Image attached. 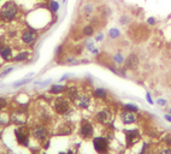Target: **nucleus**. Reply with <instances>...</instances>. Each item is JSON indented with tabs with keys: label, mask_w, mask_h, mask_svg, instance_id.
Segmentation results:
<instances>
[{
	"label": "nucleus",
	"mask_w": 171,
	"mask_h": 154,
	"mask_svg": "<svg viewBox=\"0 0 171 154\" xmlns=\"http://www.w3.org/2000/svg\"><path fill=\"white\" fill-rule=\"evenodd\" d=\"M125 134V142H127V147H131L141 139V134L137 129H129L124 130Z\"/></svg>",
	"instance_id": "9d476101"
},
{
	"label": "nucleus",
	"mask_w": 171,
	"mask_h": 154,
	"mask_svg": "<svg viewBox=\"0 0 171 154\" xmlns=\"http://www.w3.org/2000/svg\"><path fill=\"white\" fill-rule=\"evenodd\" d=\"M74 104L80 110H88L92 105V98L87 93H80L76 98V100L74 101Z\"/></svg>",
	"instance_id": "39448f33"
},
{
	"label": "nucleus",
	"mask_w": 171,
	"mask_h": 154,
	"mask_svg": "<svg viewBox=\"0 0 171 154\" xmlns=\"http://www.w3.org/2000/svg\"><path fill=\"white\" fill-rule=\"evenodd\" d=\"M164 118H165L168 122L171 123V114H165V116H164Z\"/></svg>",
	"instance_id": "e433bc0d"
},
{
	"label": "nucleus",
	"mask_w": 171,
	"mask_h": 154,
	"mask_svg": "<svg viewBox=\"0 0 171 154\" xmlns=\"http://www.w3.org/2000/svg\"><path fill=\"white\" fill-rule=\"evenodd\" d=\"M94 33H95V26L93 24H87V25H84L82 28V35L87 36V38L94 35Z\"/></svg>",
	"instance_id": "aec40b11"
},
{
	"label": "nucleus",
	"mask_w": 171,
	"mask_h": 154,
	"mask_svg": "<svg viewBox=\"0 0 171 154\" xmlns=\"http://www.w3.org/2000/svg\"><path fill=\"white\" fill-rule=\"evenodd\" d=\"M63 1H64V3H66V0H63Z\"/></svg>",
	"instance_id": "79ce46f5"
},
{
	"label": "nucleus",
	"mask_w": 171,
	"mask_h": 154,
	"mask_svg": "<svg viewBox=\"0 0 171 154\" xmlns=\"http://www.w3.org/2000/svg\"><path fill=\"white\" fill-rule=\"evenodd\" d=\"M119 118H121V122L124 124V125H130V124H135L137 122V116L135 112H130V111H127V110H123L119 114Z\"/></svg>",
	"instance_id": "9b49d317"
},
{
	"label": "nucleus",
	"mask_w": 171,
	"mask_h": 154,
	"mask_svg": "<svg viewBox=\"0 0 171 154\" xmlns=\"http://www.w3.org/2000/svg\"><path fill=\"white\" fill-rule=\"evenodd\" d=\"M18 15H20V6L13 0H7L0 7V18L5 23H11L16 21Z\"/></svg>",
	"instance_id": "f257e3e1"
},
{
	"label": "nucleus",
	"mask_w": 171,
	"mask_h": 154,
	"mask_svg": "<svg viewBox=\"0 0 171 154\" xmlns=\"http://www.w3.org/2000/svg\"><path fill=\"white\" fill-rule=\"evenodd\" d=\"M86 47H87L89 51H92V49L94 48V42H93V41H89V42L86 45Z\"/></svg>",
	"instance_id": "72a5a7b5"
},
{
	"label": "nucleus",
	"mask_w": 171,
	"mask_h": 154,
	"mask_svg": "<svg viewBox=\"0 0 171 154\" xmlns=\"http://www.w3.org/2000/svg\"><path fill=\"white\" fill-rule=\"evenodd\" d=\"M130 22H131V18H130L129 15L123 13V15L119 17V24H122V25H127V24H129Z\"/></svg>",
	"instance_id": "393cba45"
},
{
	"label": "nucleus",
	"mask_w": 171,
	"mask_h": 154,
	"mask_svg": "<svg viewBox=\"0 0 171 154\" xmlns=\"http://www.w3.org/2000/svg\"><path fill=\"white\" fill-rule=\"evenodd\" d=\"M168 146H171V135H168V140H166Z\"/></svg>",
	"instance_id": "4c0bfd02"
},
{
	"label": "nucleus",
	"mask_w": 171,
	"mask_h": 154,
	"mask_svg": "<svg viewBox=\"0 0 171 154\" xmlns=\"http://www.w3.org/2000/svg\"><path fill=\"white\" fill-rule=\"evenodd\" d=\"M157 104H158L159 106H165V105H166V100H165V99H158V100H157Z\"/></svg>",
	"instance_id": "473e14b6"
},
{
	"label": "nucleus",
	"mask_w": 171,
	"mask_h": 154,
	"mask_svg": "<svg viewBox=\"0 0 171 154\" xmlns=\"http://www.w3.org/2000/svg\"><path fill=\"white\" fill-rule=\"evenodd\" d=\"M80 11H81V15H82L84 18H91V17L94 15L95 5H94L92 1H87V3L82 4Z\"/></svg>",
	"instance_id": "f8f14e48"
},
{
	"label": "nucleus",
	"mask_w": 171,
	"mask_h": 154,
	"mask_svg": "<svg viewBox=\"0 0 171 154\" xmlns=\"http://www.w3.org/2000/svg\"><path fill=\"white\" fill-rule=\"evenodd\" d=\"M95 121L99 123V124H101V125H107L111 121H112V113L111 111L109 110V108H103V110L100 111H98L95 113Z\"/></svg>",
	"instance_id": "1a4fd4ad"
},
{
	"label": "nucleus",
	"mask_w": 171,
	"mask_h": 154,
	"mask_svg": "<svg viewBox=\"0 0 171 154\" xmlns=\"http://www.w3.org/2000/svg\"><path fill=\"white\" fill-rule=\"evenodd\" d=\"M53 111L59 116H68L73 112V107H71V101L66 96H58L54 99L52 104Z\"/></svg>",
	"instance_id": "f03ea898"
},
{
	"label": "nucleus",
	"mask_w": 171,
	"mask_h": 154,
	"mask_svg": "<svg viewBox=\"0 0 171 154\" xmlns=\"http://www.w3.org/2000/svg\"><path fill=\"white\" fill-rule=\"evenodd\" d=\"M31 135L35 140H38L40 142H43L45 140L47 139V135H48V130L45 125L42 124H36L33 126L31 129Z\"/></svg>",
	"instance_id": "0eeeda50"
},
{
	"label": "nucleus",
	"mask_w": 171,
	"mask_h": 154,
	"mask_svg": "<svg viewBox=\"0 0 171 154\" xmlns=\"http://www.w3.org/2000/svg\"><path fill=\"white\" fill-rule=\"evenodd\" d=\"M29 82H30V79H23V81H20V82L13 83V86H15V87H20V86H24V84H27V83H29Z\"/></svg>",
	"instance_id": "c756f323"
},
{
	"label": "nucleus",
	"mask_w": 171,
	"mask_h": 154,
	"mask_svg": "<svg viewBox=\"0 0 171 154\" xmlns=\"http://www.w3.org/2000/svg\"><path fill=\"white\" fill-rule=\"evenodd\" d=\"M7 106V100L5 98H3V96H0V111L1 110H4V108Z\"/></svg>",
	"instance_id": "cd10ccee"
},
{
	"label": "nucleus",
	"mask_w": 171,
	"mask_h": 154,
	"mask_svg": "<svg viewBox=\"0 0 171 154\" xmlns=\"http://www.w3.org/2000/svg\"><path fill=\"white\" fill-rule=\"evenodd\" d=\"M1 22H3V21H1V18H0V23H1Z\"/></svg>",
	"instance_id": "a19ab883"
},
{
	"label": "nucleus",
	"mask_w": 171,
	"mask_h": 154,
	"mask_svg": "<svg viewBox=\"0 0 171 154\" xmlns=\"http://www.w3.org/2000/svg\"><path fill=\"white\" fill-rule=\"evenodd\" d=\"M48 10L51 13H57L59 11V8H60V4L57 1V0H48Z\"/></svg>",
	"instance_id": "6ab92c4d"
},
{
	"label": "nucleus",
	"mask_w": 171,
	"mask_h": 154,
	"mask_svg": "<svg viewBox=\"0 0 171 154\" xmlns=\"http://www.w3.org/2000/svg\"><path fill=\"white\" fill-rule=\"evenodd\" d=\"M16 140L22 146H28L29 144V130L25 126H20V128L15 129Z\"/></svg>",
	"instance_id": "6e6552de"
},
{
	"label": "nucleus",
	"mask_w": 171,
	"mask_h": 154,
	"mask_svg": "<svg viewBox=\"0 0 171 154\" xmlns=\"http://www.w3.org/2000/svg\"><path fill=\"white\" fill-rule=\"evenodd\" d=\"M124 65H125V69H129V70H135L137 66H139V58L135 53H131L129 54V57L125 59L124 61Z\"/></svg>",
	"instance_id": "ddd939ff"
},
{
	"label": "nucleus",
	"mask_w": 171,
	"mask_h": 154,
	"mask_svg": "<svg viewBox=\"0 0 171 154\" xmlns=\"http://www.w3.org/2000/svg\"><path fill=\"white\" fill-rule=\"evenodd\" d=\"M123 110H127V111H130V112L137 113L139 112V107L136 105H134V104H125L123 106Z\"/></svg>",
	"instance_id": "a878e982"
},
{
	"label": "nucleus",
	"mask_w": 171,
	"mask_h": 154,
	"mask_svg": "<svg viewBox=\"0 0 171 154\" xmlns=\"http://www.w3.org/2000/svg\"><path fill=\"white\" fill-rule=\"evenodd\" d=\"M112 60L116 63V64L121 65V64H123V63L125 61V58H124V56H123L121 52H116L113 54V57H112Z\"/></svg>",
	"instance_id": "b1692460"
},
{
	"label": "nucleus",
	"mask_w": 171,
	"mask_h": 154,
	"mask_svg": "<svg viewBox=\"0 0 171 154\" xmlns=\"http://www.w3.org/2000/svg\"><path fill=\"white\" fill-rule=\"evenodd\" d=\"M0 3H1V0H0Z\"/></svg>",
	"instance_id": "c03bdc74"
},
{
	"label": "nucleus",
	"mask_w": 171,
	"mask_h": 154,
	"mask_svg": "<svg viewBox=\"0 0 171 154\" xmlns=\"http://www.w3.org/2000/svg\"><path fill=\"white\" fill-rule=\"evenodd\" d=\"M146 99H147L148 104H151V105H153V104H154V101L152 100V96H151V94H149V93H146Z\"/></svg>",
	"instance_id": "f704fd0d"
},
{
	"label": "nucleus",
	"mask_w": 171,
	"mask_h": 154,
	"mask_svg": "<svg viewBox=\"0 0 171 154\" xmlns=\"http://www.w3.org/2000/svg\"><path fill=\"white\" fill-rule=\"evenodd\" d=\"M11 71H13V68H7L5 71H3L1 74H0V76H1V77H5L6 75H8V74H10Z\"/></svg>",
	"instance_id": "7c9ffc66"
},
{
	"label": "nucleus",
	"mask_w": 171,
	"mask_h": 154,
	"mask_svg": "<svg viewBox=\"0 0 171 154\" xmlns=\"http://www.w3.org/2000/svg\"><path fill=\"white\" fill-rule=\"evenodd\" d=\"M59 154H65V153H59Z\"/></svg>",
	"instance_id": "37998d69"
},
{
	"label": "nucleus",
	"mask_w": 171,
	"mask_h": 154,
	"mask_svg": "<svg viewBox=\"0 0 171 154\" xmlns=\"http://www.w3.org/2000/svg\"><path fill=\"white\" fill-rule=\"evenodd\" d=\"M93 146L94 149L99 153V154H107L109 153V141L106 137L103 136H98L93 139Z\"/></svg>",
	"instance_id": "423d86ee"
},
{
	"label": "nucleus",
	"mask_w": 171,
	"mask_h": 154,
	"mask_svg": "<svg viewBox=\"0 0 171 154\" xmlns=\"http://www.w3.org/2000/svg\"><path fill=\"white\" fill-rule=\"evenodd\" d=\"M146 23L148 24V25H156L157 24V20H156V18L154 17H148L147 18V21H146Z\"/></svg>",
	"instance_id": "c85d7f7f"
},
{
	"label": "nucleus",
	"mask_w": 171,
	"mask_h": 154,
	"mask_svg": "<svg viewBox=\"0 0 171 154\" xmlns=\"http://www.w3.org/2000/svg\"><path fill=\"white\" fill-rule=\"evenodd\" d=\"M66 90V86H63V84H53L50 89H48V93L52 95H60L63 93H65Z\"/></svg>",
	"instance_id": "2eb2a0df"
},
{
	"label": "nucleus",
	"mask_w": 171,
	"mask_h": 154,
	"mask_svg": "<svg viewBox=\"0 0 171 154\" xmlns=\"http://www.w3.org/2000/svg\"><path fill=\"white\" fill-rule=\"evenodd\" d=\"M6 122H7V119H6V117H3V116H0V124H6Z\"/></svg>",
	"instance_id": "c9c22d12"
},
{
	"label": "nucleus",
	"mask_w": 171,
	"mask_h": 154,
	"mask_svg": "<svg viewBox=\"0 0 171 154\" xmlns=\"http://www.w3.org/2000/svg\"><path fill=\"white\" fill-rule=\"evenodd\" d=\"M100 13H99V16H100L101 18H107V17H110L111 16V13H112V10L111 8L107 6V5H104V6H101L100 7Z\"/></svg>",
	"instance_id": "4be33fe9"
},
{
	"label": "nucleus",
	"mask_w": 171,
	"mask_h": 154,
	"mask_svg": "<svg viewBox=\"0 0 171 154\" xmlns=\"http://www.w3.org/2000/svg\"><path fill=\"white\" fill-rule=\"evenodd\" d=\"M104 40V34L103 33H99L96 36H95V41L96 42H100V41H103Z\"/></svg>",
	"instance_id": "2f4dec72"
},
{
	"label": "nucleus",
	"mask_w": 171,
	"mask_h": 154,
	"mask_svg": "<svg viewBox=\"0 0 171 154\" xmlns=\"http://www.w3.org/2000/svg\"><path fill=\"white\" fill-rule=\"evenodd\" d=\"M28 58H29V52L28 51H22L17 54L16 57H13V60L16 63H21V61H25Z\"/></svg>",
	"instance_id": "412c9836"
},
{
	"label": "nucleus",
	"mask_w": 171,
	"mask_h": 154,
	"mask_svg": "<svg viewBox=\"0 0 171 154\" xmlns=\"http://www.w3.org/2000/svg\"><path fill=\"white\" fill-rule=\"evenodd\" d=\"M21 40L24 45H27V46H31V45H34L35 41L38 40V31L34 28H31V26L25 28L21 33Z\"/></svg>",
	"instance_id": "7ed1b4c3"
},
{
	"label": "nucleus",
	"mask_w": 171,
	"mask_h": 154,
	"mask_svg": "<svg viewBox=\"0 0 171 154\" xmlns=\"http://www.w3.org/2000/svg\"><path fill=\"white\" fill-rule=\"evenodd\" d=\"M121 35H122V33H121V30H119L118 28H111V29L109 30V38L112 39V40L119 39Z\"/></svg>",
	"instance_id": "5701e85b"
},
{
	"label": "nucleus",
	"mask_w": 171,
	"mask_h": 154,
	"mask_svg": "<svg viewBox=\"0 0 171 154\" xmlns=\"http://www.w3.org/2000/svg\"><path fill=\"white\" fill-rule=\"evenodd\" d=\"M169 114H171V108H169Z\"/></svg>",
	"instance_id": "58836bf2"
},
{
	"label": "nucleus",
	"mask_w": 171,
	"mask_h": 154,
	"mask_svg": "<svg viewBox=\"0 0 171 154\" xmlns=\"http://www.w3.org/2000/svg\"><path fill=\"white\" fill-rule=\"evenodd\" d=\"M0 57L4 60H8L12 57V48L10 46H1L0 47Z\"/></svg>",
	"instance_id": "dca6fc26"
},
{
	"label": "nucleus",
	"mask_w": 171,
	"mask_h": 154,
	"mask_svg": "<svg viewBox=\"0 0 171 154\" xmlns=\"http://www.w3.org/2000/svg\"><path fill=\"white\" fill-rule=\"evenodd\" d=\"M93 96L95 99H100V100H105L107 98V90L105 88H95L93 92Z\"/></svg>",
	"instance_id": "a211bd4d"
},
{
	"label": "nucleus",
	"mask_w": 171,
	"mask_h": 154,
	"mask_svg": "<svg viewBox=\"0 0 171 154\" xmlns=\"http://www.w3.org/2000/svg\"><path fill=\"white\" fill-rule=\"evenodd\" d=\"M73 132V126H71L70 123H65L59 126V130L57 131V135H61V136H64V135H70Z\"/></svg>",
	"instance_id": "f3484780"
},
{
	"label": "nucleus",
	"mask_w": 171,
	"mask_h": 154,
	"mask_svg": "<svg viewBox=\"0 0 171 154\" xmlns=\"http://www.w3.org/2000/svg\"><path fill=\"white\" fill-rule=\"evenodd\" d=\"M80 94V90L77 87L75 86H71V87H66V90H65V96L69 99L71 102H74L76 100L77 95Z\"/></svg>",
	"instance_id": "4468645a"
},
{
	"label": "nucleus",
	"mask_w": 171,
	"mask_h": 154,
	"mask_svg": "<svg viewBox=\"0 0 171 154\" xmlns=\"http://www.w3.org/2000/svg\"><path fill=\"white\" fill-rule=\"evenodd\" d=\"M78 134L82 139H91L93 137L94 134V126L93 124L87 121V119H82L80 124V129H78Z\"/></svg>",
	"instance_id": "20e7f679"
},
{
	"label": "nucleus",
	"mask_w": 171,
	"mask_h": 154,
	"mask_svg": "<svg viewBox=\"0 0 171 154\" xmlns=\"http://www.w3.org/2000/svg\"><path fill=\"white\" fill-rule=\"evenodd\" d=\"M156 154H171V147L161 146L156 151Z\"/></svg>",
	"instance_id": "bb28decb"
},
{
	"label": "nucleus",
	"mask_w": 171,
	"mask_h": 154,
	"mask_svg": "<svg viewBox=\"0 0 171 154\" xmlns=\"http://www.w3.org/2000/svg\"><path fill=\"white\" fill-rule=\"evenodd\" d=\"M39 1H47V0H39Z\"/></svg>",
	"instance_id": "ea45409f"
}]
</instances>
